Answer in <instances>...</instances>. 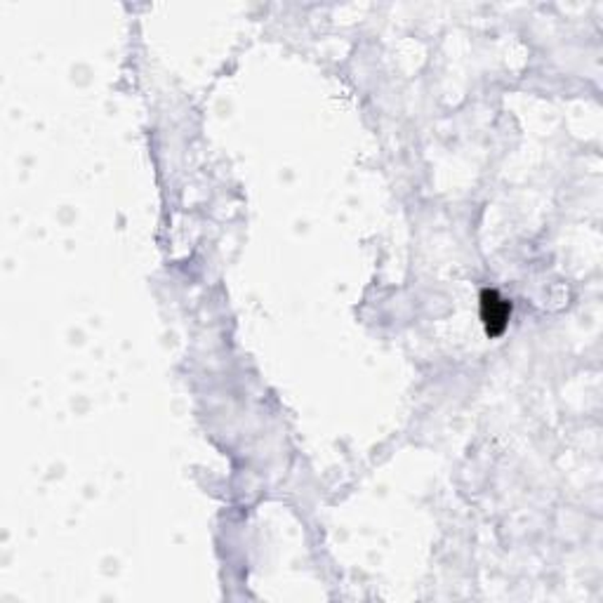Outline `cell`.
Returning <instances> with one entry per match:
<instances>
[{
  "label": "cell",
  "mask_w": 603,
  "mask_h": 603,
  "mask_svg": "<svg viewBox=\"0 0 603 603\" xmlns=\"http://www.w3.org/2000/svg\"><path fill=\"white\" fill-rule=\"evenodd\" d=\"M509 313H512V304H509V302L502 300L496 291H484V297H481V316H484L485 331H488L490 337H497L505 332Z\"/></svg>",
  "instance_id": "obj_1"
}]
</instances>
